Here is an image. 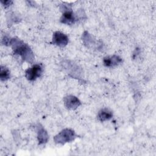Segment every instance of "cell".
Segmentation results:
<instances>
[{
    "mask_svg": "<svg viewBox=\"0 0 156 156\" xmlns=\"http://www.w3.org/2000/svg\"><path fill=\"white\" fill-rule=\"evenodd\" d=\"M122 62V58L117 55L107 56L103 59L104 65L107 67H113L117 66Z\"/></svg>",
    "mask_w": 156,
    "mask_h": 156,
    "instance_id": "obj_7",
    "label": "cell"
},
{
    "mask_svg": "<svg viewBox=\"0 0 156 156\" xmlns=\"http://www.w3.org/2000/svg\"><path fill=\"white\" fill-rule=\"evenodd\" d=\"M37 138L40 144L46 143L48 140V135L46 130L43 127H39L37 132Z\"/></svg>",
    "mask_w": 156,
    "mask_h": 156,
    "instance_id": "obj_9",
    "label": "cell"
},
{
    "mask_svg": "<svg viewBox=\"0 0 156 156\" xmlns=\"http://www.w3.org/2000/svg\"><path fill=\"white\" fill-rule=\"evenodd\" d=\"M76 135L74 131L71 129H65L54 137L55 143L64 144L73 141Z\"/></svg>",
    "mask_w": 156,
    "mask_h": 156,
    "instance_id": "obj_2",
    "label": "cell"
},
{
    "mask_svg": "<svg viewBox=\"0 0 156 156\" xmlns=\"http://www.w3.org/2000/svg\"><path fill=\"white\" fill-rule=\"evenodd\" d=\"M10 78V71L4 66H1L0 79L1 80H7Z\"/></svg>",
    "mask_w": 156,
    "mask_h": 156,
    "instance_id": "obj_11",
    "label": "cell"
},
{
    "mask_svg": "<svg viewBox=\"0 0 156 156\" xmlns=\"http://www.w3.org/2000/svg\"><path fill=\"white\" fill-rule=\"evenodd\" d=\"M82 40L84 44H85L87 47H93L94 45H96L95 40L88 32H85L83 34Z\"/></svg>",
    "mask_w": 156,
    "mask_h": 156,
    "instance_id": "obj_10",
    "label": "cell"
},
{
    "mask_svg": "<svg viewBox=\"0 0 156 156\" xmlns=\"http://www.w3.org/2000/svg\"><path fill=\"white\" fill-rule=\"evenodd\" d=\"M60 9L63 12L62 16L60 18L61 23L66 24H73L76 20V17L71 7L68 5L62 4Z\"/></svg>",
    "mask_w": 156,
    "mask_h": 156,
    "instance_id": "obj_3",
    "label": "cell"
},
{
    "mask_svg": "<svg viewBox=\"0 0 156 156\" xmlns=\"http://www.w3.org/2000/svg\"><path fill=\"white\" fill-rule=\"evenodd\" d=\"M113 116V113L111 110L108 108H102L98 113V119L101 122H104L110 119Z\"/></svg>",
    "mask_w": 156,
    "mask_h": 156,
    "instance_id": "obj_8",
    "label": "cell"
},
{
    "mask_svg": "<svg viewBox=\"0 0 156 156\" xmlns=\"http://www.w3.org/2000/svg\"><path fill=\"white\" fill-rule=\"evenodd\" d=\"M52 43L59 47H65L68 43V37L61 32H55L52 36Z\"/></svg>",
    "mask_w": 156,
    "mask_h": 156,
    "instance_id": "obj_5",
    "label": "cell"
},
{
    "mask_svg": "<svg viewBox=\"0 0 156 156\" xmlns=\"http://www.w3.org/2000/svg\"><path fill=\"white\" fill-rule=\"evenodd\" d=\"M10 46H12L13 53L20 55L24 60L32 63L34 60V55L30 47L22 40L17 38L11 39Z\"/></svg>",
    "mask_w": 156,
    "mask_h": 156,
    "instance_id": "obj_1",
    "label": "cell"
},
{
    "mask_svg": "<svg viewBox=\"0 0 156 156\" xmlns=\"http://www.w3.org/2000/svg\"><path fill=\"white\" fill-rule=\"evenodd\" d=\"M63 102L65 106L69 110H75L81 104L79 99L73 95L65 96L63 98Z\"/></svg>",
    "mask_w": 156,
    "mask_h": 156,
    "instance_id": "obj_6",
    "label": "cell"
},
{
    "mask_svg": "<svg viewBox=\"0 0 156 156\" xmlns=\"http://www.w3.org/2000/svg\"><path fill=\"white\" fill-rule=\"evenodd\" d=\"M1 2L2 4V5H4V7L5 8L10 6L11 5V4L13 2L12 1H1Z\"/></svg>",
    "mask_w": 156,
    "mask_h": 156,
    "instance_id": "obj_12",
    "label": "cell"
},
{
    "mask_svg": "<svg viewBox=\"0 0 156 156\" xmlns=\"http://www.w3.org/2000/svg\"><path fill=\"white\" fill-rule=\"evenodd\" d=\"M43 72V68L39 64H35L26 70L25 76L27 80H34L40 77Z\"/></svg>",
    "mask_w": 156,
    "mask_h": 156,
    "instance_id": "obj_4",
    "label": "cell"
}]
</instances>
